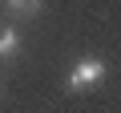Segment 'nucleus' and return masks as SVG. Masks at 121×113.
Returning a JSON list of instances; mask_svg holds the SVG:
<instances>
[{
	"mask_svg": "<svg viewBox=\"0 0 121 113\" xmlns=\"http://www.w3.org/2000/svg\"><path fill=\"white\" fill-rule=\"evenodd\" d=\"M101 77H105V61H101V56H85V61H77L73 73L65 77V89L69 93H81V89H93Z\"/></svg>",
	"mask_w": 121,
	"mask_h": 113,
	"instance_id": "obj_1",
	"label": "nucleus"
},
{
	"mask_svg": "<svg viewBox=\"0 0 121 113\" xmlns=\"http://www.w3.org/2000/svg\"><path fill=\"white\" fill-rule=\"evenodd\" d=\"M4 8L16 12V16H36V12L44 8V0H4Z\"/></svg>",
	"mask_w": 121,
	"mask_h": 113,
	"instance_id": "obj_2",
	"label": "nucleus"
},
{
	"mask_svg": "<svg viewBox=\"0 0 121 113\" xmlns=\"http://www.w3.org/2000/svg\"><path fill=\"white\" fill-rule=\"evenodd\" d=\"M20 52V32L16 28H0V56H16Z\"/></svg>",
	"mask_w": 121,
	"mask_h": 113,
	"instance_id": "obj_3",
	"label": "nucleus"
}]
</instances>
